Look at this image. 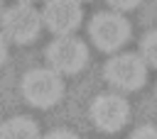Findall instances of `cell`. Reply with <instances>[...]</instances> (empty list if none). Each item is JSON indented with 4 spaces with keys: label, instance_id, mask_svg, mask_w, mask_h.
I'll return each mask as SVG.
<instances>
[{
    "label": "cell",
    "instance_id": "obj_1",
    "mask_svg": "<svg viewBox=\"0 0 157 139\" xmlns=\"http://www.w3.org/2000/svg\"><path fill=\"white\" fill-rule=\"evenodd\" d=\"M20 93L32 107L47 110V107H54L61 100L64 80L49 66H37V68L25 71V76L20 78Z\"/></svg>",
    "mask_w": 157,
    "mask_h": 139
},
{
    "label": "cell",
    "instance_id": "obj_2",
    "mask_svg": "<svg viewBox=\"0 0 157 139\" xmlns=\"http://www.w3.org/2000/svg\"><path fill=\"white\" fill-rule=\"evenodd\" d=\"M42 15L29 2H15L0 12V34L15 44H29L39 37Z\"/></svg>",
    "mask_w": 157,
    "mask_h": 139
},
{
    "label": "cell",
    "instance_id": "obj_3",
    "mask_svg": "<svg viewBox=\"0 0 157 139\" xmlns=\"http://www.w3.org/2000/svg\"><path fill=\"white\" fill-rule=\"evenodd\" d=\"M44 59L47 66L59 76H76L88 63V46L74 34L54 37L44 49Z\"/></svg>",
    "mask_w": 157,
    "mask_h": 139
},
{
    "label": "cell",
    "instance_id": "obj_4",
    "mask_svg": "<svg viewBox=\"0 0 157 139\" xmlns=\"http://www.w3.org/2000/svg\"><path fill=\"white\" fill-rule=\"evenodd\" d=\"M103 78L115 90H140L147 80V63L140 54H113L103 63Z\"/></svg>",
    "mask_w": 157,
    "mask_h": 139
},
{
    "label": "cell",
    "instance_id": "obj_5",
    "mask_svg": "<svg viewBox=\"0 0 157 139\" xmlns=\"http://www.w3.org/2000/svg\"><path fill=\"white\" fill-rule=\"evenodd\" d=\"M130 22L120 12H96L88 22V37L101 51H118L130 39Z\"/></svg>",
    "mask_w": 157,
    "mask_h": 139
},
{
    "label": "cell",
    "instance_id": "obj_6",
    "mask_svg": "<svg viewBox=\"0 0 157 139\" xmlns=\"http://www.w3.org/2000/svg\"><path fill=\"white\" fill-rule=\"evenodd\" d=\"M88 117L91 122L101 129V132H120L128 119H130V105L123 95L118 93H101L93 98L91 107H88Z\"/></svg>",
    "mask_w": 157,
    "mask_h": 139
},
{
    "label": "cell",
    "instance_id": "obj_7",
    "mask_svg": "<svg viewBox=\"0 0 157 139\" xmlns=\"http://www.w3.org/2000/svg\"><path fill=\"white\" fill-rule=\"evenodd\" d=\"M39 15H42V27H47L56 37L76 32L83 17L78 0H47Z\"/></svg>",
    "mask_w": 157,
    "mask_h": 139
},
{
    "label": "cell",
    "instance_id": "obj_8",
    "mask_svg": "<svg viewBox=\"0 0 157 139\" xmlns=\"http://www.w3.org/2000/svg\"><path fill=\"white\" fill-rule=\"evenodd\" d=\"M0 139H42V137H39V127L32 117L15 115V117H7L5 122H0Z\"/></svg>",
    "mask_w": 157,
    "mask_h": 139
},
{
    "label": "cell",
    "instance_id": "obj_9",
    "mask_svg": "<svg viewBox=\"0 0 157 139\" xmlns=\"http://www.w3.org/2000/svg\"><path fill=\"white\" fill-rule=\"evenodd\" d=\"M140 56L147 66L157 68V29L147 32L142 39H140Z\"/></svg>",
    "mask_w": 157,
    "mask_h": 139
},
{
    "label": "cell",
    "instance_id": "obj_10",
    "mask_svg": "<svg viewBox=\"0 0 157 139\" xmlns=\"http://www.w3.org/2000/svg\"><path fill=\"white\" fill-rule=\"evenodd\" d=\"M128 139H157V127L155 124H140L137 129H132V134Z\"/></svg>",
    "mask_w": 157,
    "mask_h": 139
},
{
    "label": "cell",
    "instance_id": "obj_11",
    "mask_svg": "<svg viewBox=\"0 0 157 139\" xmlns=\"http://www.w3.org/2000/svg\"><path fill=\"white\" fill-rule=\"evenodd\" d=\"M115 12H128V10H135L142 0H105Z\"/></svg>",
    "mask_w": 157,
    "mask_h": 139
},
{
    "label": "cell",
    "instance_id": "obj_12",
    "mask_svg": "<svg viewBox=\"0 0 157 139\" xmlns=\"http://www.w3.org/2000/svg\"><path fill=\"white\" fill-rule=\"evenodd\" d=\"M42 139H78L74 132H69V129H52V132H47Z\"/></svg>",
    "mask_w": 157,
    "mask_h": 139
},
{
    "label": "cell",
    "instance_id": "obj_13",
    "mask_svg": "<svg viewBox=\"0 0 157 139\" xmlns=\"http://www.w3.org/2000/svg\"><path fill=\"white\" fill-rule=\"evenodd\" d=\"M5 59H7V39L0 34V63H2Z\"/></svg>",
    "mask_w": 157,
    "mask_h": 139
},
{
    "label": "cell",
    "instance_id": "obj_14",
    "mask_svg": "<svg viewBox=\"0 0 157 139\" xmlns=\"http://www.w3.org/2000/svg\"><path fill=\"white\" fill-rule=\"evenodd\" d=\"M17 2H29V5H32V2H34V0H17Z\"/></svg>",
    "mask_w": 157,
    "mask_h": 139
},
{
    "label": "cell",
    "instance_id": "obj_15",
    "mask_svg": "<svg viewBox=\"0 0 157 139\" xmlns=\"http://www.w3.org/2000/svg\"><path fill=\"white\" fill-rule=\"evenodd\" d=\"M0 12H2V0H0Z\"/></svg>",
    "mask_w": 157,
    "mask_h": 139
},
{
    "label": "cell",
    "instance_id": "obj_16",
    "mask_svg": "<svg viewBox=\"0 0 157 139\" xmlns=\"http://www.w3.org/2000/svg\"><path fill=\"white\" fill-rule=\"evenodd\" d=\"M78 2H81V0H78Z\"/></svg>",
    "mask_w": 157,
    "mask_h": 139
}]
</instances>
